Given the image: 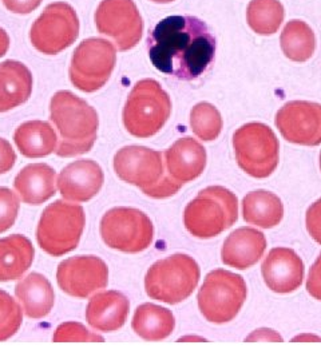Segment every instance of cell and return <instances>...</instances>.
<instances>
[{"label": "cell", "instance_id": "obj_28", "mask_svg": "<svg viewBox=\"0 0 321 361\" xmlns=\"http://www.w3.org/2000/svg\"><path fill=\"white\" fill-rule=\"evenodd\" d=\"M316 47L315 34L301 20H291L281 34V49L286 58L293 62H305L313 55Z\"/></svg>", "mask_w": 321, "mask_h": 361}, {"label": "cell", "instance_id": "obj_32", "mask_svg": "<svg viewBox=\"0 0 321 361\" xmlns=\"http://www.w3.org/2000/svg\"><path fill=\"white\" fill-rule=\"evenodd\" d=\"M54 341L55 343H62V341H86V343L99 341V343H102L103 337L87 331L82 324L64 323L58 326V329L54 335Z\"/></svg>", "mask_w": 321, "mask_h": 361}, {"label": "cell", "instance_id": "obj_20", "mask_svg": "<svg viewBox=\"0 0 321 361\" xmlns=\"http://www.w3.org/2000/svg\"><path fill=\"white\" fill-rule=\"evenodd\" d=\"M128 300L116 290L98 293L87 305L86 319L94 329L101 332H114L126 323Z\"/></svg>", "mask_w": 321, "mask_h": 361}, {"label": "cell", "instance_id": "obj_34", "mask_svg": "<svg viewBox=\"0 0 321 361\" xmlns=\"http://www.w3.org/2000/svg\"><path fill=\"white\" fill-rule=\"evenodd\" d=\"M307 229L310 237L321 244V198L308 209Z\"/></svg>", "mask_w": 321, "mask_h": 361}, {"label": "cell", "instance_id": "obj_35", "mask_svg": "<svg viewBox=\"0 0 321 361\" xmlns=\"http://www.w3.org/2000/svg\"><path fill=\"white\" fill-rule=\"evenodd\" d=\"M307 289L309 295L321 301V255L309 271Z\"/></svg>", "mask_w": 321, "mask_h": 361}, {"label": "cell", "instance_id": "obj_13", "mask_svg": "<svg viewBox=\"0 0 321 361\" xmlns=\"http://www.w3.org/2000/svg\"><path fill=\"white\" fill-rule=\"evenodd\" d=\"M95 25L101 34L114 40L119 51H128L141 40L143 22L133 0H102Z\"/></svg>", "mask_w": 321, "mask_h": 361}, {"label": "cell", "instance_id": "obj_25", "mask_svg": "<svg viewBox=\"0 0 321 361\" xmlns=\"http://www.w3.org/2000/svg\"><path fill=\"white\" fill-rule=\"evenodd\" d=\"M20 153L28 158H42L56 150L58 138L52 126L43 121H30L20 125L13 135Z\"/></svg>", "mask_w": 321, "mask_h": 361}, {"label": "cell", "instance_id": "obj_9", "mask_svg": "<svg viewBox=\"0 0 321 361\" xmlns=\"http://www.w3.org/2000/svg\"><path fill=\"white\" fill-rule=\"evenodd\" d=\"M240 168L255 178H267L279 164V141L264 123H246L233 135Z\"/></svg>", "mask_w": 321, "mask_h": 361}, {"label": "cell", "instance_id": "obj_12", "mask_svg": "<svg viewBox=\"0 0 321 361\" xmlns=\"http://www.w3.org/2000/svg\"><path fill=\"white\" fill-rule=\"evenodd\" d=\"M79 34V20L74 8L63 3H52L32 25L30 39L38 51L55 55L70 47Z\"/></svg>", "mask_w": 321, "mask_h": 361}, {"label": "cell", "instance_id": "obj_39", "mask_svg": "<svg viewBox=\"0 0 321 361\" xmlns=\"http://www.w3.org/2000/svg\"><path fill=\"white\" fill-rule=\"evenodd\" d=\"M155 3H170V1H173V0H153Z\"/></svg>", "mask_w": 321, "mask_h": 361}, {"label": "cell", "instance_id": "obj_8", "mask_svg": "<svg viewBox=\"0 0 321 361\" xmlns=\"http://www.w3.org/2000/svg\"><path fill=\"white\" fill-rule=\"evenodd\" d=\"M244 279L231 271H210L198 293V307L207 322L229 323L246 300Z\"/></svg>", "mask_w": 321, "mask_h": 361}, {"label": "cell", "instance_id": "obj_19", "mask_svg": "<svg viewBox=\"0 0 321 361\" xmlns=\"http://www.w3.org/2000/svg\"><path fill=\"white\" fill-rule=\"evenodd\" d=\"M267 249L265 235L252 228H241L226 238L221 257L222 262L236 269H248L262 257Z\"/></svg>", "mask_w": 321, "mask_h": 361}, {"label": "cell", "instance_id": "obj_40", "mask_svg": "<svg viewBox=\"0 0 321 361\" xmlns=\"http://www.w3.org/2000/svg\"><path fill=\"white\" fill-rule=\"evenodd\" d=\"M320 168H321V155H320Z\"/></svg>", "mask_w": 321, "mask_h": 361}, {"label": "cell", "instance_id": "obj_16", "mask_svg": "<svg viewBox=\"0 0 321 361\" xmlns=\"http://www.w3.org/2000/svg\"><path fill=\"white\" fill-rule=\"evenodd\" d=\"M103 185L101 166L91 159H79L62 170L58 178V189L64 200L86 202L95 197Z\"/></svg>", "mask_w": 321, "mask_h": 361}, {"label": "cell", "instance_id": "obj_29", "mask_svg": "<svg viewBox=\"0 0 321 361\" xmlns=\"http://www.w3.org/2000/svg\"><path fill=\"white\" fill-rule=\"evenodd\" d=\"M246 19L257 34L272 35L283 23V4L279 0H252L248 6Z\"/></svg>", "mask_w": 321, "mask_h": 361}, {"label": "cell", "instance_id": "obj_5", "mask_svg": "<svg viewBox=\"0 0 321 361\" xmlns=\"http://www.w3.org/2000/svg\"><path fill=\"white\" fill-rule=\"evenodd\" d=\"M170 113V98L159 83L153 79H143L128 95L123 123L131 135L149 138L164 128Z\"/></svg>", "mask_w": 321, "mask_h": 361}, {"label": "cell", "instance_id": "obj_30", "mask_svg": "<svg viewBox=\"0 0 321 361\" xmlns=\"http://www.w3.org/2000/svg\"><path fill=\"white\" fill-rule=\"evenodd\" d=\"M190 125L200 140L213 141L219 137L222 129V118L213 104L202 102L193 107Z\"/></svg>", "mask_w": 321, "mask_h": 361}, {"label": "cell", "instance_id": "obj_22", "mask_svg": "<svg viewBox=\"0 0 321 361\" xmlns=\"http://www.w3.org/2000/svg\"><path fill=\"white\" fill-rule=\"evenodd\" d=\"M32 92V75L16 61L0 63V113L13 110L28 101Z\"/></svg>", "mask_w": 321, "mask_h": 361}, {"label": "cell", "instance_id": "obj_18", "mask_svg": "<svg viewBox=\"0 0 321 361\" xmlns=\"http://www.w3.org/2000/svg\"><path fill=\"white\" fill-rule=\"evenodd\" d=\"M165 159L167 176L183 185L202 174L206 166V152L195 140L183 138L166 150Z\"/></svg>", "mask_w": 321, "mask_h": 361}, {"label": "cell", "instance_id": "obj_38", "mask_svg": "<svg viewBox=\"0 0 321 361\" xmlns=\"http://www.w3.org/2000/svg\"><path fill=\"white\" fill-rule=\"evenodd\" d=\"M8 47H10V38L7 32L3 28H0V58L8 51Z\"/></svg>", "mask_w": 321, "mask_h": 361}, {"label": "cell", "instance_id": "obj_27", "mask_svg": "<svg viewBox=\"0 0 321 361\" xmlns=\"http://www.w3.org/2000/svg\"><path fill=\"white\" fill-rule=\"evenodd\" d=\"M174 324V316L170 310L155 304H143L134 314L133 329L147 341H159L170 336Z\"/></svg>", "mask_w": 321, "mask_h": 361}, {"label": "cell", "instance_id": "obj_3", "mask_svg": "<svg viewBox=\"0 0 321 361\" xmlns=\"http://www.w3.org/2000/svg\"><path fill=\"white\" fill-rule=\"evenodd\" d=\"M114 169L121 180L141 188L143 193L153 198L170 197L182 186L167 176L162 154L147 147L121 149L114 158Z\"/></svg>", "mask_w": 321, "mask_h": 361}, {"label": "cell", "instance_id": "obj_26", "mask_svg": "<svg viewBox=\"0 0 321 361\" xmlns=\"http://www.w3.org/2000/svg\"><path fill=\"white\" fill-rule=\"evenodd\" d=\"M244 219L260 228L269 229L281 221L284 207L281 200L276 194L257 190L248 194L243 202Z\"/></svg>", "mask_w": 321, "mask_h": 361}, {"label": "cell", "instance_id": "obj_15", "mask_svg": "<svg viewBox=\"0 0 321 361\" xmlns=\"http://www.w3.org/2000/svg\"><path fill=\"white\" fill-rule=\"evenodd\" d=\"M276 126L288 142L317 146L321 143V104L289 102L277 113Z\"/></svg>", "mask_w": 321, "mask_h": 361}, {"label": "cell", "instance_id": "obj_4", "mask_svg": "<svg viewBox=\"0 0 321 361\" xmlns=\"http://www.w3.org/2000/svg\"><path fill=\"white\" fill-rule=\"evenodd\" d=\"M238 217L237 197L222 186H210L185 209V226L198 238H212L229 229Z\"/></svg>", "mask_w": 321, "mask_h": 361}, {"label": "cell", "instance_id": "obj_33", "mask_svg": "<svg viewBox=\"0 0 321 361\" xmlns=\"http://www.w3.org/2000/svg\"><path fill=\"white\" fill-rule=\"evenodd\" d=\"M19 212V200L6 188H0V233L8 231Z\"/></svg>", "mask_w": 321, "mask_h": 361}, {"label": "cell", "instance_id": "obj_2", "mask_svg": "<svg viewBox=\"0 0 321 361\" xmlns=\"http://www.w3.org/2000/svg\"><path fill=\"white\" fill-rule=\"evenodd\" d=\"M52 121L59 133L56 154L75 157L90 152L97 140V111L70 91H58L52 99Z\"/></svg>", "mask_w": 321, "mask_h": 361}, {"label": "cell", "instance_id": "obj_6", "mask_svg": "<svg viewBox=\"0 0 321 361\" xmlns=\"http://www.w3.org/2000/svg\"><path fill=\"white\" fill-rule=\"evenodd\" d=\"M200 281V268L192 257L174 255L155 262L145 279L146 293L152 298L178 304L190 296Z\"/></svg>", "mask_w": 321, "mask_h": 361}, {"label": "cell", "instance_id": "obj_17", "mask_svg": "<svg viewBox=\"0 0 321 361\" xmlns=\"http://www.w3.org/2000/svg\"><path fill=\"white\" fill-rule=\"evenodd\" d=\"M262 276L273 292L289 293L303 283L304 264L292 249L276 247L262 264Z\"/></svg>", "mask_w": 321, "mask_h": 361}, {"label": "cell", "instance_id": "obj_24", "mask_svg": "<svg viewBox=\"0 0 321 361\" xmlns=\"http://www.w3.org/2000/svg\"><path fill=\"white\" fill-rule=\"evenodd\" d=\"M34 246L25 235L0 238V281L22 277L34 261Z\"/></svg>", "mask_w": 321, "mask_h": 361}, {"label": "cell", "instance_id": "obj_31", "mask_svg": "<svg viewBox=\"0 0 321 361\" xmlns=\"http://www.w3.org/2000/svg\"><path fill=\"white\" fill-rule=\"evenodd\" d=\"M22 325V310L13 297L0 290V341L8 340Z\"/></svg>", "mask_w": 321, "mask_h": 361}, {"label": "cell", "instance_id": "obj_14", "mask_svg": "<svg viewBox=\"0 0 321 361\" xmlns=\"http://www.w3.org/2000/svg\"><path fill=\"white\" fill-rule=\"evenodd\" d=\"M56 280L67 295L86 298L107 286L109 271L101 258L78 256L59 265Z\"/></svg>", "mask_w": 321, "mask_h": 361}, {"label": "cell", "instance_id": "obj_23", "mask_svg": "<svg viewBox=\"0 0 321 361\" xmlns=\"http://www.w3.org/2000/svg\"><path fill=\"white\" fill-rule=\"evenodd\" d=\"M15 293L23 310L31 319L46 317L54 307V290L50 281L39 274L31 273L15 288Z\"/></svg>", "mask_w": 321, "mask_h": 361}, {"label": "cell", "instance_id": "obj_37", "mask_svg": "<svg viewBox=\"0 0 321 361\" xmlns=\"http://www.w3.org/2000/svg\"><path fill=\"white\" fill-rule=\"evenodd\" d=\"M4 6L13 13H30L37 10L42 0H3Z\"/></svg>", "mask_w": 321, "mask_h": 361}, {"label": "cell", "instance_id": "obj_10", "mask_svg": "<svg viewBox=\"0 0 321 361\" xmlns=\"http://www.w3.org/2000/svg\"><path fill=\"white\" fill-rule=\"evenodd\" d=\"M153 224L138 209L116 207L103 216L101 235L111 249L126 253H138L153 241Z\"/></svg>", "mask_w": 321, "mask_h": 361}, {"label": "cell", "instance_id": "obj_11", "mask_svg": "<svg viewBox=\"0 0 321 361\" xmlns=\"http://www.w3.org/2000/svg\"><path fill=\"white\" fill-rule=\"evenodd\" d=\"M114 46L103 39L83 40L73 55L70 79L85 92H94L106 85L116 67Z\"/></svg>", "mask_w": 321, "mask_h": 361}, {"label": "cell", "instance_id": "obj_36", "mask_svg": "<svg viewBox=\"0 0 321 361\" xmlns=\"http://www.w3.org/2000/svg\"><path fill=\"white\" fill-rule=\"evenodd\" d=\"M16 154L8 141L0 138V174L10 171L15 165Z\"/></svg>", "mask_w": 321, "mask_h": 361}, {"label": "cell", "instance_id": "obj_21", "mask_svg": "<svg viewBox=\"0 0 321 361\" xmlns=\"http://www.w3.org/2000/svg\"><path fill=\"white\" fill-rule=\"evenodd\" d=\"M13 186L23 202L40 205L56 193V174L49 165L32 164L16 176Z\"/></svg>", "mask_w": 321, "mask_h": 361}, {"label": "cell", "instance_id": "obj_7", "mask_svg": "<svg viewBox=\"0 0 321 361\" xmlns=\"http://www.w3.org/2000/svg\"><path fill=\"white\" fill-rule=\"evenodd\" d=\"M83 207L56 201L44 209L39 221V246L49 255L59 257L74 250L85 228Z\"/></svg>", "mask_w": 321, "mask_h": 361}, {"label": "cell", "instance_id": "obj_1", "mask_svg": "<svg viewBox=\"0 0 321 361\" xmlns=\"http://www.w3.org/2000/svg\"><path fill=\"white\" fill-rule=\"evenodd\" d=\"M157 70L181 80L200 77L214 58L216 40L202 20L174 15L161 20L147 38Z\"/></svg>", "mask_w": 321, "mask_h": 361}]
</instances>
